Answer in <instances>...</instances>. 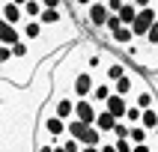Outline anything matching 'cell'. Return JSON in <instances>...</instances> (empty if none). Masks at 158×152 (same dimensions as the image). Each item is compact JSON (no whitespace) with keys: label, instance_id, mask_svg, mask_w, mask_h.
Instances as JSON below:
<instances>
[{"label":"cell","instance_id":"cell-1","mask_svg":"<svg viewBox=\"0 0 158 152\" xmlns=\"http://www.w3.org/2000/svg\"><path fill=\"white\" fill-rule=\"evenodd\" d=\"M81 18H84V24H87L89 33L105 36V24H107V18H110V9H107L105 0H93V3L81 12Z\"/></svg>","mask_w":158,"mask_h":152},{"label":"cell","instance_id":"cell-2","mask_svg":"<svg viewBox=\"0 0 158 152\" xmlns=\"http://www.w3.org/2000/svg\"><path fill=\"white\" fill-rule=\"evenodd\" d=\"M36 134H45L51 143H60L63 134H66V119H60L57 113H51V110H45L39 113V122H36Z\"/></svg>","mask_w":158,"mask_h":152},{"label":"cell","instance_id":"cell-3","mask_svg":"<svg viewBox=\"0 0 158 152\" xmlns=\"http://www.w3.org/2000/svg\"><path fill=\"white\" fill-rule=\"evenodd\" d=\"M128 69H131V66H128L125 60H119L116 54H110V51H105V48H102V78H105V80H110V84H114V80L123 78Z\"/></svg>","mask_w":158,"mask_h":152},{"label":"cell","instance_id":"cell-4","mask_svg":"<svg viewBox=\"0 0 158 152\" xmlns=\"http://www.w3.org/2000/svg\"><path fill=\"white\" fill-rule=\"evenodd\" d=\"M155 18H158V9H155V6H143V9H137V15H134V21H131V33H134V39H143V36H146V30L155 24Z\"/></svg>","mask_w":158,"mask_h":152},{"label":"cell","instance_id":"cell-5","mask_svg":"<svg viewBox=\"0 0 158 152\" xmlns=\"http://www.w3.org/2000/svg\"><path fill=\"white\" fill-rule=\"evenodd\" d=\"M96 113H98V105L93 101V98H75V119H81V122H87V125H93L96 122Z\"/></svg>","mask_w":158,"mask_h":152},{"label":"cell","instance_id":"cell-6","mask_svg":"<svg viewBox=\"0 0 158 152\" xmlns=\"http://www.w3.org/2000/svg\"><path fill=\"white\" fill-rule=\"evenodd\" d=\"M45 36H48V27L39 24V18H24L21 21V39H27V42H42Z\"/></svg>","mask_w":158,"mask_h":152},{"label":"cell","instance_id":"cell-7","mask_svg":"<svg viewBox=\"0 0 158 152\" xmlns=\"http://www.w3.org/2000/svg\"><path fill=\"white\" fill-rule=\"evenodd\" d=\"M107 39V45H110V48H116V51H123V48H128V45L134 42V33H131V27H116L114 33H107L105 36Z\"/></svg>","mask_w":158,"mask_h":152},{"label":"cell","instance_id":"cell-8","mask_svg":"<svg viewBox=\"0 0 158 152\" xmlns=\"http://www.w3.org/2000/svg\"><path fill=\"white\" fill-rule=\"evenodd\" d=\"M0 18H3L6 24L21 27V21H24V9H21V6H15L12 0H0Z\"/></svg>","mask_w":158,"mask_h":152},{"label":"cell","instance_id":"cell-9","mask_svg":"<svg viewBox=\"0 0 158 152\" xmlns=\"http://www.w3.org/2000/svg\"><path fill=\"white\" fill-rule=\"evenodd\" d=\"M102 107H105V110H110L116 119H123V116H125V107H128V98L119 96V92H110V96L105 98V105H102Z\"/></svg>","mask_w":158,"mask_h":152},{"label":"cell","instance_id":"cell-10","mask_svg":"<svg viewBox=\"0 0 158 152\" xmlns=\"http://www.w3.org/2000/svg\"><path fill=\"white\" fill-rule=\"evenodd\" d=\"M110 92H114V84H110V80H105L102 75H96V87H93L89 98H93V101H96V105L102 107V105H105V98L110 96Z\"/></svg>","mask_w":158,"mask_h":152},{"label":"cell","instance_id":"cell-11","mask_svg":"<svg viewBox=\"0 0 158 152\" xmlns=\"http://www.w3.org/2000/svg\"><path fill=\"white\" fill-rule=\"evenodd\" d=\"M63 21H66V9H45L39 12V24L42 27H60Z\"/></svg>","mask_w":158,"mask_h":152},{"label":"cell","instance_id":"cell-12","mask_svg":"<svg viewBox=\"0 0 158 152\" xmlns=\"http://www.w3.org/2000/svg\"><path fill=\"white\" fill-rule=\"evenodd\" d=\"M93 125H96V128L105 134V137H110V131H114V125H116V116L110 113V110H105V107H98L96 122H93Z\"/></svg>","mask_w":158,"mask_h":152},{"label":"cell","instance_id":"cell-13","mask_svg":"<svg viewBox=\"0 0 158 152\" xmlns=\"http://www.w3.org/2000/svg\"><path fill=\"white\" fill-rule=\"evenodd\" d=\"M140 125L146 128V131L158 134V105L155 107H146V110L140 113Z\"/></svg>","mask_w":158,"mask_h":152},{"label":"cell","instance_id":"cell-14","mask_svg":"<svg viewBox=\"0 0 158 152\" xmlns=\"http://www.w3.org/2000/svg\"><path fill=\"white\" fill-rule=\"evenodd\" d=\"M116 18H119V24H125V27H131V21H134V15H137V6H134L131 0H125L123 6H119V12H114Z\"/></svg>","mask_w":158,"mask_h":152},{"label":"cell","instance_id":"cell-15","mask_svg":"<svg viewBox=\"0 0 158 152\" xmlns=\"http://www.w3.org/2000/svg\"><path fill=\"white\" fill-rule=\"evenodd\" d=\"M149 137H152V131H146V128H143L140 122L128 128V140H131V143H146Z\"/></svg>","mask_w":158,"mask_h":152},{"label":"cell","instance_id":"cell-16","mask_svg":"<svg viewBox=\"0 0 158 152\" xmlns=\"http://www.w3.org/2000/svg\"><path fill=\"white\" fill-rule=\"evenodd\" d=\"M140 113H143L140 107L134 105V101H128V107H125V116H123V119H125L128 125H137V122H140Z\"/></svg>","mask_w":158,"mask_h":152},{"label":"cell","instance_id":"cell-17","mask_svg":"<svg viewBox=\"0 0 158 152\" xmlns=\"http://www.w3.org/2000/svg\"><path fill=\"white\" fill-rule=\"evenodd\" d=\"M131 152H158V134H152L146 143H134Z\"/></svg>","mask_w":158,"mask_h":152},{"label":"cell","instance_id":"cell-18","mask_svg":"<svg viewBox=\"0 0 158 152\" xmlns=\"http://www.w3.org/2000/svg\"><path fill=\"white\" fill-rule=\"evenodd\" d=\"M21 9H24V18H39V12H42V0H27Z\"/></svg>","mask_w":158,"mask_h":152},{"label":"cell","instance_id":"cell-19","mask_svg":"<svg viewBox=\"0 0 158 152\" xmlns=\"http://www.w3.org/2000/svg\"><path fill=\"white\" fill-rule=\"evenodd\" d=\"M60 146H63V149H66V152H81V140H75L72 134H63Z\"/></svg>","mask_w":158,"mask_h":152},{"label":"cell","instance_id":"cell-20","mask_svg":"<svg viewBox=\"0 0 158 152\" xmlns=\"http://www.w3.org/2000/svg\"><path fill=\"white\" fill-rule=\"evenodd\" d=\"M143 42L149 45V48H158V18H155V24L146 30V36H143Z\"/></svg>","mask_w":158,"mask_h":152},{"label":"cell","instance_id":"cell-21","mask_svg":"<svg viewBox=\"0 0 158 152\" xmlns=\"http://www.w3.org/2000/svg\"><path fill=\"white\" fill-rule=\"evenodd\" d=\"M128 128H131V125L125 122V119H116V125H114V131H110V137H128Z\"/></svg>","mask_w":158,"mask_h":152},{"label":"cell","instance_id":"cell-22","mask_svg":"<svg viewBox=\"0 0 158 152\" xmlns=\"http://www.w3.org/2000/svg\"><path fill=\"white\" fill-rule=\"evenodd\" d=\"M114 146H116V152H131L134 143L128 140V137H114Z\"/></svg>","mask_w":158,"mask_h":152},{"label":"cell","instance_id":"cell-23","mask_svg":"<svg viewBox=\"0 0 158 152\" xmlns=\"http://www.w3.org/2000/svg\"><path fill=\"white\" fill-rule=\"evenodd\" d=\"M98 152H116L114 140H102V143H98Z\"/></svg>","mask_w":158,"mask_h":152},{"label":"cell","instance_id":"cell-24","mask_svg":"<svg viewBox=\"0 0 158 152\" xmlns=\"http://www.w3.org/2000/svg\"><path fill=\"white\" fill-rule=\"evenodd\" d=\"M45 9H63V0H42Z\"/></svg>","mask_w":158,"mask_h":152},{"label":"cell","instance_id":"cell-25","mask_svg":"<svg viewBox=\"0 0 158 152\" xmlns=\"http://www.w3.org/2000/svg\"><path fill=\"white\" fill-rule=\"evenodd\" d=\"M107 3V9H110V12H119V6H123L125 0H105Z\"/></svg>","mask_w":158,"mask_h":152},{"label":"cell","instance_id":"cell-26","mask_svg":"<svg viewBox=\"0 0 158 152\" xmlns=\"http://www.w3.org/2000/svg\"><path fill=\"white\" fill-rule=\"evenodd\" d=\"M89 3H93V0H72V6H75V9H81V12H84Z\"/></svg>","mask_w":158,"mask_h":152},{"label":"cell","instance_id":"cell-27","mask_svg":"<svg viewBox=\"0 0 158 152\" xmlns=\"http://www.w3.org/2000/svg\"><path fill=\"white\" fill-rule=\"evenodd\" d=\"M131 3H134V6H137V9H143V6H152L155 0H131Z\"/></svg>","mask_w":158,"mask_h":152},{"label":"cell","instance_id":"cell-28","mask_svg":"<svg viewBox=\"0 0 158 152\" xmlns=\"http://www.w3.org/2000/svg\"><path fill=\"white\" fill-rule=\"evenodd\" d=\"M81 152H98V146H81Z\"/></svg>","mask_w":158,"mask_h":152},{"label":"cell","instance_id":"cell-29","mask_svg":"<svg viewBox=\"0 0 158 152\" xmlns=\"http://www.w3.org/2000/svg\"><path fill=\"white\" fill-rule=\"evenodd\" d=\"M51 152H66V149H63L60 143H54V149H51Z\"/></svg>","mask_w":158,"mask_h":152},{"label":"cell","instance_id":"cell-30","mask_svg":"<svg viewBox=\"0 0 158 152\" xmlns=\"http://www.w3.org/2000/svg\"><path fill=\"white\" fill-rule=\"evenodd\" d=\"M12 3H15V6H24V3H27V0H12Z\"/></svg>","mask_w":158,"mask_h":152},{"label":"cell","instance_id":"cell-31","mask_svg":"<svg viewBox=\"0 0 158 152\" xmlns=\"http://www.w3.org/2000/svg\"><path fill=\"white\" fill-rule=\"evenodd\" d=\"M0 140H3V125H0Z\"/></svg>","mask_w":158,"mask_h":152}]
</instances>
